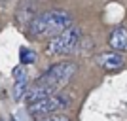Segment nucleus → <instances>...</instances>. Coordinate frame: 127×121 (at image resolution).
<instances>
[{
    "instance_id": "obj_1",
    "label": "nucleus",
    "mask_w": 127,
    "mask_h": 121,
    "mask_svg": "<svg viewBox=\"0 0 127 121\" xmlns=\"http://www.w3.org/2000/svg\"><path fill=\"white\" fill-rule=\"evenodd\" d=\"M70 26H72V17L68 11L49 10L32 17V21L29 23V34L36 40H46V38H53L61 34Z\"/></svg>"
},
{
    "instance_id": "obj_2",
    "label": "nucleus",
    "mask_w": 127,
    "mask_h": 121,
    "mask_svg": "<svg viewBox=\"0 0 127 121\" xmlns=\"http://www.w3.org/2000/svg\"><path fill=\"white\" fill-rule=\"evenodd\" d=\"M76 70H78L76 63H72V61H61V63L51 64V66H49V68L46 70L34 83L46 87L48 91H51L53 95H55L59 89H63L64 85L74 78Z\"/></svg>"
},
{
    "instance_id": "obj_7",
    "label": "nucleus",
    "mask_w": 127,
    "mask_h": 121,
    "mask_svg": "<svg viewBox=\"0 0 127 121\" xmlns=\"http://www.w3.org/2000/svg\"><path fill=\"white\" fill-rule=\"evenodd\" d=\"M15 87H13V91H15V98H21L23 95L27 93V74H25V70L21 68V66H17L15 68Z\"/></svg>"
},
{
    "instance_id": "obj_3",
    "label": "nucleus",
    "mask_w": 127,
    "mask_h": 121,
    "mask_svg": "<svg viewBox=\"0 0 127 121\" xmlns=\"http://www.w3.org/2000/svg\"><path fill=\"white\" fill-rule=\"evenodd\" d=\"M82 40V32L76 26H70L66 30H63L61 34L53 36L51 40L46 46V53L51 55V57H57V55H68L76 49V46Z\"/></svg>"
},
{
    "instance_id": "obj_4",
    "label": "nucleus",
    "mask_w": 127,
    "mask_h": 121,
    "mask_svg": "<svg viewBox=\"0 0 127 121\" xmlns=\"http://www.w3.org/2000/svg\"><path fill=\"white\" fill-rule=\"evenodd\" d=\"M68 102L70 100L66 97L55 93L51 97H46L42 100H36V102L29 104V114L32 117H38V119L40 117H48V116H53V114L64 110V108H68Z\"/></svg>"
},
{
    "instance_id": "obj_8",
    "label": "nucleus",
    "mask_w": 127,
    "mask_h": 121,
    "mask_svg": "<svg viewBox=\"0 0 127 121\" xmlns=\"http://www.w3.org/2000/svg\"><path fill=\"white\" fill-rule=\"evenodd\" d=\"M21 61H23L25 64L34 63V61H36V55H34V53H31L29 49H21Z\"/></svg>"
},
{
    "instance_id": "obj_5",
    "label": "nucleus",
    "mask_w": 127,
    "mask_h": 121,
    "mask_svg": "<svg viewBox=\"0 0 127 121\" xmlns=\"http://www.w3.org/2000/svg\"><path fill=\"white\" fill-rule=\"evenodd\" d=\"M97 64L104 70H120L123 66V55L118 51H104V53H99L95 57Z\"/></svg>"
},
{
    "instance_id": "obj_9",
    "label": "nucleus",
    "mask_w": 127,
    "mask_h": 121,
    "mask_svg": "<svg viewBox=\"0 0 127 121\" xmlns=\"http://www.w3.org/2000/svg\"><path fill=\"white\" fill-rule=\"evenodd\" d=\"M38 121H70L66 116H59V114H53V116H48V117H40Z\"/></svg>"
},
{
    "instance_id": "obj_6",
    "label": "nucleus",
    "mask_w": 127,
    "mask_h": 121,
    "mask_svg": "<svg viewBox=\"0 0 127 121\" xmlns=\"http://www.w3.org/2000/svg\"><path fill=\"white\" fill-rule=\"evenodd\" d=\"M108 46L114 51H127V28L118 26L108 36Z\"/></svg>"
}]
</instances>
